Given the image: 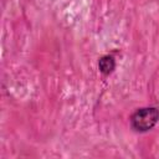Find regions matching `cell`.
<instances>
[{"instance_id": "cell-1", "label": "cell", "mask_w": 159, "mask_h": 159, "mask_svg": "<svg viewBox=\"0 0 159 159\" xmlns=\"http://www.w3.org/2000/svg\"><path fill=\"white\" fill-rule=\"evenodd\" d=\"M159 120V109L155 107H145L137 109L130 116L132 128L137 132L150 130Z\"/></svg>"}, {"instance_id": "cell-2", "label": "cell", "mask_w": 159, "mask_h": 159, "mask_svg": "<svg viewBox=\"0 0 159 159\" xmlns=\"http://www.w3.org/2000/svg\"><path fill=\"white\" fill-rule=\"evenodd\" d=\"M98 67H99V71L104 75H109L114 71L116 68V60L113 56L111 55H106V56H102L98 61Z\"/></svg>"}]
</instances>
